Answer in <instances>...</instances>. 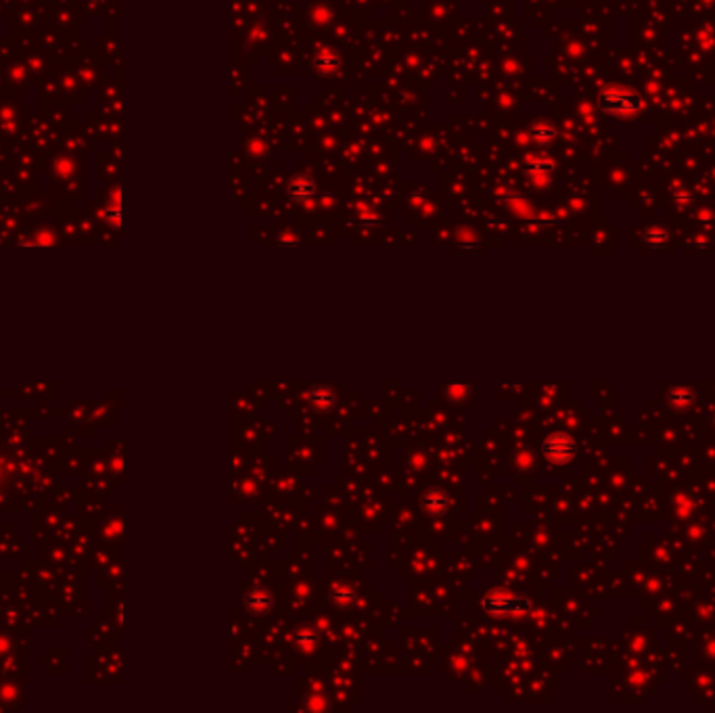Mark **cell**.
I'll return each instance as SVG.
<instances>
[{"label":"cell","mask_w":715,"mask_h":713,"mask_svg":"<svg viewBox=\"0 0 715 713\" xmlns=\"http://www.w3.org/2000/svg\"><path fill=\"white\" fill-rule=\"evenodd\" d=\"M481 609L488 613L489 617L506 619V617H521V615H527L529 609H531V602L527 601V599H523V597L493 592V594H488V597L481 601Z\"/></svg>","instance_id":"1"},{"label":"cell","mask_w":715,"mask_h":713,"mask_svg":"<svg viewBox=\"0 0 715 713\" xmlns=\"http://www.w3.org/2000/svg\"><path fill=\"white\" fill-rule=\"evenodd\" d=\"M601 107L611 115H634L642 109V99L632 90L608 86L601 92Z\"/></svg>","instance_id":"2"},{"label":"cell","mask_w":715,"mask_h":713,"mask_svg":"<svg viewBox=\"0 0 715 713\" xmlns=\"http://www.w3.org/2000/svg\"><path fill=\"white\" fill-rule=\"evenodd\" d=\"M542 454L552 464H569L577 456V444L571 435L555 431L542 442Z\"/></svg>","instance_id":"3"},{"label":"cell","mask_w":715,"mask_h":713,"mask_svg":"<svg viewBox=\"0 0 715 713\" xmlns=\"http://www.w3.org/2000/svg\"><path fill=\"white\" fill-rule=\"evenodd\" d=\"M307 404L316 413H329L337 406V393L333 391L331 385H324V383L314 385L307 391Z\"/></svg>","instance_id":"4"},{"label":"cell","mask_w":715,"mask_h":713,"mask_svg":"<svg viewBox=\"0 0 715 713\" xmlns=\"http://www.w3.org/2000/svg\"><path fill=\"white\" fill-rule=\"evenodd\" d=\"M245 606L251 615L263 617L274 609V594L266 586H256L247 592L245 597Z\"/></svg>","instance_id":"5"},{"label":"cell","mask_w":715,"mask_h":713,"mask_svg":"<svg viewBox=\"0 0 715 713\" xmlns=\"http://www.w3.org/2000/svg\"><path fill=\"white\" fill-rule=\"evenodd\" d=\"M420 506L429 517H442L450 508V496L440 488L427 489L420 498Z\"/></svg>","instance_id":"6"},{"label":"cell","mask_w":715,"mask_h":713,"mask_svg":"<svg viewBox=\"0 0 715 713\" xmlns=\"http://www.w3.org/2000/svg\"><path fill=\"white\" fill-rule=\"evenodd\" d=\"M287 195L293 199V201H300V203H305V201H312L314 195H316V183L312 176L307 174H298L291 178V183L287 185Z\"/></svg>","instance_id":"7"},{"label":"cell","mask_w":715,"mask_h":713,"mask_svg":"<svg viewBox=\"0 0 715 713\" xmlns=\"http://www.w3.org/2000/svg\"><path fill=\"white\" fill-rule=\"evenodd\" d=\"M341 65V57L335 48H320L314 57V67L322 74H335Z\"/></svg>","instance_id":"8"},{"label":"cell","mask_w":715,"mask_h":713,"mask_svg":"<svg viewBox=\"0 0 715 713\" xmlns=\"http://www.w3.org/2000/svg\"><path fill=\"white\" fill-rule=\"evenodd\" d=\"M103 216H105V220H107L111 226H115V228L121 226V187H119V185H115V187L111 188L109 199H107V207H105Z\"/></svg>","instance_id":"9"},{"label":"cell","mask_w":715,"mask_h":713,"mask_svg":"<svg viewBox=\"0 0 715 713\" xmlns=\"http://www.w3.org/2000/svg\"><path fill=\"white\" fill-rule=\"evenodd\" d=\"M529 136L535 145H548L557 138V128L548 119H540L529 128Z\"/></svg>","instance_id":"10"},{"label":"cell","mask_w":715,"mask_h":713,"mask_svg":"<svg viewBox=\"0 0 715 713\" xmlns=\"http://www.w3.org/2000/svg\"><path fill=\"white\" fill-rule=\"evenodd\" d=\"M356 601H358V597H356L354 588H349V586H337V588L331 592V602H333L337 609H343V611L351 609V606L356 604Z\"/></svg>","instance_id":"11"},{"label":"cell","mask_w":715,"mask_h":713,"mask_svg":"<svg viewBox=\"0 0 715 713\" xmlns=\"http://www.w3.org/2000/svg\"><path fill=\"white\" fill-rule=\"evenodd\" d=\"M293 640H295V644L300 646L301 651H312V648L318 644L320 636H318V632H316L314 628H310V626H303V628H300V630L295 632Z\"/></svg>","instance_id":"12"},{"label":"cell","mask_w":715,"mask_h":713,"mask_svg":"<svg viewBox=\"0 0 715 713\" xmlns=\"http://www.w3.org/2000/svg\"><path fill=\"white\" fill-rule=\"evenodd\" d=\"M527 174H546L552 170V161L548 157H527Z\"/></svg>","instance_id":"13"},{"label":"cell","mask_w":715,"mask_h":713,"mask_svg":"<svg viewBox=\"0 0 715 713\" xmlns=\"http://www.w3.org/2000/svg\"><path fill=\"white\" fill-rule=\"evenodd\" d=\"M310 19H312V23H316V26L324 28V26H329V23L333 21V11H331V6L318 4V6H314V9H312V13H310Z\"/></svg>","instance_id":"14"},{"label":"cell","mask_w":715,"mask_h":713,"mask_svg":"<svg viewBox=\"0 0 715 713\" xmlns=\"http://www.w3.org/2000/svg\"><path fill=\"white\" fill-rule=\"evenodd\" d=\"M646 241L648 243H653V245H661V243H665L667 241V232L663 230V228H650L648 232H646Z\"/></svg>","instance_id":"15"}]
</instances>
